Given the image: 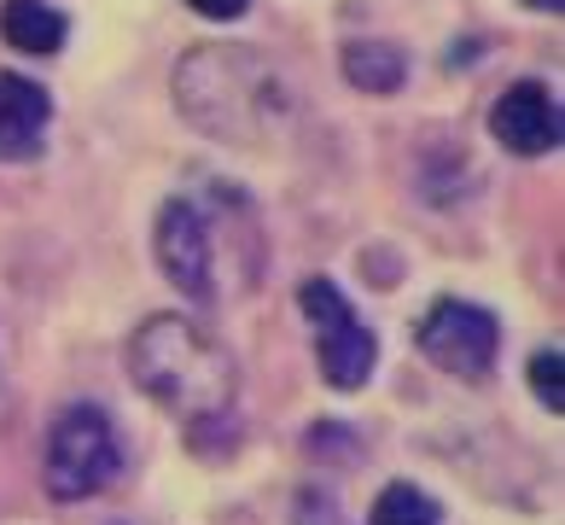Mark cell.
Returning <instances> with one entry per match:
<instances>
[{
  "instance_id": "52a82bcc",
  "label": "cell",
  "mask_w": 565,
  "mask_h": 525,
  "mask_svg": "<svg viewBox=\"0 0 565 525\" xmlns=\"http://www.w3.org/2000/svg\"><path fill=\"white\" fill-rule=\"evenodd\" d=\"M490 135L519 158L554 153L559 146V99L542 88V82H513V88L490 105Z\"/></svg>"
},
{
  "instance_id": "5b68a950",
  "label": "cell",
  "mask_w": 565,
  "mask_h": 525,
  "mask_svg": "<svg viewBox=\"0 0 565 525\" xmlns=\"http://www.w3.org/2000/svg\"><path fill=\"white\" fill-rule=\"evenodd\" d=\"M158 269L181 298L193 304H211L216 298V222H211V204L193 199V193H175L170 204L158 210Z\"/></svg>"
},
{
  "instance_id": "8fae6325",
  "label": "cell",
  "mask_w": 565,
  "mask_h": 525,
  "mask_svg": "<svg viewBox=\"0 0 565 525\" xmlns=\"http://www.w3.org/2000/svg\"><path fill=\"white\" fill-rule=\"evenodd\" d=\"M367 525H444V514H437V502H431L420 485L396 479V485H385L380 496H373Z\"/></svg>"
},
{
  "instance_id": "7a4b0ae2",
  "label": "cell",
  "mask_w": 565,
  "mask_h": 525,
  "mask_svg": "<svg viewBox=\"0 0 565 525\" xmlns=\"http://www.w3.org/2000/svg\"><path fill=\"white\" fill-rule=\"evenodd\" d=\"M175 105L216 140H263L286 117V82L245 48H199L175 65Z\"/></svg>"
},
{
  "instance_id": "4fadbf2b",
  "label": "cell",
  "mask_w": 565,
  "mask_h": 525,
  "mask_svg": "<svg viewBox=\"0 0 565 525\" xmlns=\"http://www.w3.org/2000/svg\"><path fill=\"white\" fill-rule=\"evenodd\" d=\"M186 7H193L199 18H222V24H227V18H239L250 0H186Z\"/></svg>"
},
{
  "instance_id": "7c38bea8",
  "label": "cell",
  "mask_w": 565,
  "mask_h": 525,
  "mask_svg": "<svg viewBox=\"0 0 565 525\" xmlns=\"http://www.w3.org/2000/svg\"><path fill=\"white\" fill-rule=\"evenodd\" d=\"M531 391L542 397V409L565 414V356L559 350H536L531 356Z\"/></svg>"
},
{
  "instance_id": "30bf717a",
  "label": "cell",
  "mask_w": 565,
  "mask_h": 525,
  "mask_svg": "<svg viewBox=\"0 0 565 525\" xmlns=\"http://www.w3.org/2000/svg\"><path fill=\"white\" fill-rule=\"evenodd\" d=\"M344 76H350V88H362V94H396L408 76V59L396 41H350Z\"/></svg>"
},
{
  "instance_id": "3957f363",
  "label": "cell",
  "mask_w": 565,
  "mask_h": 525,
  "mask_svg": "<svg viewBox=\"0 0 565 525\" xmlns=\"http://www.w3.org/2000/svg\"><path fill=\"white\" fill-rule=\"evenodd\" d=\"M122 450H117V427L106 409L94 403H71L47 432V455H41V479H47L53 502H88L117 479Z\"/></svg>"
},
{
  "instance_id": "277c9868",
  "label": "cell",
  "mask_w": 565,
  "mask_h": 525,
  "mask_svg": "<svg viewBox=\"0 0 565 525\" xmlns=\"http://www.w3.org/2000/svg\"><path fill=\"white\" fill-rule=\"evenodd\" d=\"M298 304L316 327V356H321V380L339 386V391H362L373 380V363H380V339L362 315L350 309V298L332 281H303Z\"/></svg>"
},
{
  "instance_id": "8992f818",
  "label": "cell",
  "mask_w": 565,
  "mask_h": 525,
  "mask_svg": "<svg viewBox=\"0 0 565 525\" xmlns=\"http://www.w3.org/2000/svg\"><path fill=\"white\" fill-rule=\"evenodd\" d=\"M420 350L431 368L460 374V380H478L490 374L495 350H501V322L484 304H467V298H437L420 322Z\"/></svg>"
},
{
  "instance_id": "ba28073f",
  "label": "cell",
  "mask_w": 565,
  "mask_h": 525,
  "mask_svg": "<svg viewBox=\"0 0 565 525\" xmlns=\"http://www.w3.org/2000/svg\"><path fill=\"white\" fill-rule=\"evenodd\" d=\"M47 123H53V99L41 82L0 71V164H24L47 146Z\"/></svg>"
},
{
  "instance_id": "5bb4252c",
  "label": "cell",
  "mask_w": 565,
  "mask_h": 525,
  "mask_svg": "<svg viewBox=\"0 0 565 525\" xmlns=\"http://www.w3.org/2000/svg\"><path fill=\"white\" fill-rule=\"evenodd\" d=\"M525 7H531V12H559L565 0H525Z\"/></svg>"
},
{
  "instance_id": "6da1fadb",
  "label": "cell",
  "mask_w": 565,
  "mask_h": 525,
  "mask_svg": "<svg viewBox=\"0 0 565 525\" xmlns=\"http://www.w3.org/2000/svg\"><path fill=\"white\" fill-rule=\"evenodd\" d=\"M129 374L152 403H163L181 420H216L234 409V391H239L234 356L204 327L181 322V315L140 322V333L129 339Z\"/></svg>"
},
{
  "instance_id": "9c48e42d",
  "label": "cell",
  "mask_w": 565,
  "mask_h": 525,
  "mask_svg": "<svg viewBox=\"0 0 565 525\" xmlns=\"http://www.w3.org/2000/svg\"><path fill=\"white\" fill-rule=\"evenodd\" d=\"M65 12L58 7H47V0H7V7H0V35L12 41L18 53H58L65 48Z\"/></svg>"
}]
</instances>
